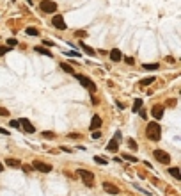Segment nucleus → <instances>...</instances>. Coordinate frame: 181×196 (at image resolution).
<instances>
[{"instance_id":"1","label":"nucleus","mask_w":181,"mask_h":196,"mask_svg":"<svg viewBox=\"0 0 181 196\" xmlns=\"http://www.w3.org/2000/svg\"><path fill=\"white\" fill-rule=\"evenodd\" d=\"M146 136H147V139H151V141H160L162 130H160L158 123H149V125L146 127Z\"/></svg>"},{"instance_id":"2","label":"nucleus","mask_w":181,"mask_h":196,"mask_svg":"<svg viewBox=\"0 0 181 196\" xmlns=\"http://www.w3.org/2000/svg\"><path fill=\"white\" fill-rule=\"evenodd\" d=\"M75 77H77V80L80 82V84L83 86V87H87L89 91H96V84H94V82L89 79V77H85V75H80V73H77V75H75Z\"/></svg>"},{"instance_id":"3","label":"nucleus","mask_w":181,"mask_h":196,"mask_svg":"<svg viewBox=\"0 0 181 196\" xmlns=\"http://www.w3.org/2000/svg\"><path fill=\"white\" fill-rule=\"evenodd\" d=\"M39 9L43 13H53V11H57V4L52 2V0H43L39 4Z\"/></svg>"},{"instance_id":"4","label":"nucleus","mask_w":181,"mask_h":196,"mask_svg":"<svg viewBox=\"0 0 181 196\" xmlns=\"http://www.w3.org/2000/svg\"><path fill=\"white\" fill-rule=\"evenodd\" d=\"M119 143H121V132L117 130L115 136H114V139L106 144V150H108V152H117V150H119Z\"/></svg>"},{"instance_id":"5","label":"nucleus","mask_w":181,"mask_h":196,"mask_svg":"<svg viewBox=\"0 0 181 196\" xmlns=\"http://www.w3.org/2000/svg\"><path fill=\"white\" fill-rule=\"evenodd\" d=\"M153 155H155V159L158 162H162V164H169L170 162V155H169V153H165L163 150H155Z\"/></svg>"},{"instance_id":"6","label":"nucleus","mask_w":181,"mask_h":196,"mask_svg":"<svg viewBox=\"0 0 181 196\" xmlns=\"http://www.w3.org/2000/svg\"><path fill=\"white\" fill-rule=\"evenodd\" d=\"M78 175L82 177V180L85 182V185H92V182H94V175L91 173V171H85V169H78Z\"/></svg>"},{"instance_id":"7","label":"nucleus","mask_w":181,"mask_h":196,"mask_svg":"<svg viewBox=\"0 0 181 196\" xmlns=\"http://www.w3.org/2000/svg\"><path fill=\"white\" fill-rule=\"evenodd\" d=\"M32 168H34V169H37V171H41V173H50V171H52V166H50V164L39 162V160H36L34 164H32Z\"/></svg>"},{"instance_id":"8","label":"nucleus","mask_w":181,"mask_h":196,"mask_svg":"<svg viewBox=\"0 0 181 196\" xmlns=\"http://www.w3.org/2000/svg\"><path fill=\"white\" fill-rule=\"evenodd\" d=\"M52 25L55 27V29H59V30H64V29H66V23H64V18H62L60 14L53 16V20H52Z\"/></svg>"},{"instance_id":"9","label":"nucleus","mask_w":181,"mask_h":196,"mask_svg":"<svg viewBox=\"0 0 181 196\" xmlns=\"http://www.w3.org/2000/svg\"><path fill=\"white\" fill-rule=\"evenodd\" d=\"M103 189L106 193H112V194H119V187H115L114 184H108V182H103Z\"/></svg>"},{"instance_id":"10","label":"nucleus","mask_w":181,"mask_h":196,"mask_svg":"<svg viewBox=\"0 0 181 196\" xmlns=\"http://www.w3.org/2000/svg\"><path fill=\"white\" fill-rule=\"evenodd\" d=\"M101 127V118L100 116H92V120H91V130H98Z\"/></svg>"},{"instance_id":"11","label":"nucleus","mask_w":181,"mask_h":196,"mask_svg":"<svg viewBox=\"0 0 181 196\" xmlns=\"http://www.w3.org/2000/svg\"><path fill=\"white\" fill-rule=\"evenodd\" d=\"M110 59L114 61V63H119V61L123 59V55H121V50H117V48L110 50Z\"/></svg>"},{"instance_id":"12","label":"nucleus","mask_w":181,"mask_h":196,"mask_svg":"<svg viewBox=\"0 0 181 196\" xmlns=\"http://www.w3.org/2000/svg\"><path fill=\"white\" fill-rule=\"evenodd\" d=\"M20 125H23V128H25L28 134H34V132H36V128L32 127V123H30L28 120H21V121H20Z\"/></svg>"},{"instance_id":"13","label":"nucleus","mask_w":181,"mask_h":196,"mask_svg":"<svg viewBox=\"0 0 181 196\" xmlns=\"http://www.w3.org/2000/svg\"><path fill=\"white\" fill-rule=\"evenodd\" d=\"M151 112H153V116H155L156 120H160V118L163 116V107H162V105H155Z\"/></svg>"},{"instance_id":"14","label":"nucleus","mask_w":181,"mask_h":196,"mask_svg":"<svg viewBox=\"0 0 181 196\" xmlns=\"http://www.w3.org/2000/svg\"><path fill=\"white\" fill-rule=\"evenodd\" d=\"M34 50H36L37 54H41V55H48V57H52V55H53V54L50 52V50H46V48H43V46H36Z\"/></svg>"},{"instance_id":"15","label":"nucleus","mask_w":181,"mask_h":196,"mask_svg":"<svg viewBox=\"0 0 181 196\" xmlns=\"http://www.w3.org/2000/svg\"><path fill=\"white\" fill-rule=\"evenodd\" d=\"M5 164H7V166H14V168H20V166H21V162H20L18 159H11V157L5 160Z\"/></svg>"},{"instance_id":"16","label":"nucleus","mask_w":181,"mask_h":196,"mask_svg":"<svg viewBox=\"0 0 181 196\" xmlns=\"http://www.w3.org/2000/svg\"><path fill=\"white\" fill-rule=\"evenodd\" d=\"M169 173L172 175V177H174L176 180H181V173H179V169H178V168H169Z\"/></svg>"},{"instance_id":"17","label":"nucleus","mask_w":181,"mask_h":196,"mask_svg":"<svg viewBox=\"0 0 181 196\" xmlns=\"http://www.w3.org/2000/svg\"><path fill=\"white\" fill-rule=\"evenodd\" d=\"M80 46H82V50H85L89 55H96V50H94V48H91V46H87V45H83V43H80Z\"/></svg>"},{"instance_id":"18","label":"nucleus","mask_w":181,"mask_h":196,"mask_svg":"<svg viewBox=\"0 0 181 196\" xmlns=\"http://www.w3.org/2000/svg\"><path fill=\"white\" fill-rule=\"evenodd\" d=\"M142 68H144V70H149V71H155V70H158V68H160V64H158V63H153V64H144Z\"/></svg>"},{"instance_id":"19","label":"nucleus","mask_w":181,"mask_h":196,"mask_svg":"<svg viewBox=\"0 0 181 196\" xmlns=\"http://www.w3.org/2000/svg\"><path fill=\"white\" fill-rule=\"evenodd\" d=\"M140 107H142V100H140V98H137V100L133 102V111L138 112V111H140Z\"/></svg>"},{"instance_id":"20","label":"nucleus","mask_w":181,"mask_h":196,"mask_svg":"<svg viewBox=\"0 0 181 196\" xmlns=\"http://www.w3.org/2000/svg\"><path fill=\"white\" fill-rule=\"evenodd\" d=\"M153 82H156L155 77H147V79H142V80H140V84H142V86H149V84H153Z\"/></svg>"},{"instance_id":"21","label":"nucleus","mask_w":181,"mask_h":196,"mask_svg":"<svg viewBox=\"0 0 181 196\" xmlns=\"http://www.w3.org/2000/svg\"><path fill=\"white\" fill-rule=\"evenodd\" d=\"M60 68H62L64 71H68V73H75V71H73V66H69V64H66V63H62Z\"/></svg>"},{"instance_id":"22","label":"nucleus","mask_w":181,"mask_h":196,"mask_svg":"<svg viewBox=\"0 0 181 196\" xmlns=\"http://www.w3.org/2000/svg\"><path fill=\"white\" fill-rule=\"evenodd\" d=\"M18 45V41L14 39V38H9L7 39V48H13V46H16Z\"/></svg>"},{"instance_id":"23","label":"nucleus","mask_w":181,"mask_h":196,"mask_svg":"<svg viewBox=\"0 0 181 196\" xmlns=\"http://www.w3.org/2000/svg\"><path fill=\"white\" fill-rule=\"evenodd\" d=\"M27 34H28V36H37L39 32H37V29H34V27H28V29H27Z\"/></svg>"},{"instance_id":"24","label":"nucleus","mask_w":181,"mask_h":196,"mask_svg":"<svg viewBox=\"0 0 181 196\" xmlns=\"http://www.w3.org/2000/svg\"><path fill=\"white\" fill-rule=\"evenodd\" d=\"M123 157H124L126 160H130V162H137V157H133V155H128V153H123Z\"/></svg>"},{"instance_id":"25","label":"nucleus","mask_w":181,"mask_h":196,"mask_svg":"<svg viewBox=\"0 0 181 196\" xmlns=\"http://www.w3.org/2000/svg\"><path fill=\"white\" fill-rule=\"evenodd\" d=\"M66 55H69V57H80L82 54H78V52H75V50H69V52H66Z\"/></svg>"},{"instance_id":"26","label":"nucleus","mask_w":181,"mask_h":196,"mask_svg":"<svg viewBox=\"0 0 181 196\" xmlns=\"http://www.w3.org/2000/svg\"><path fill=\"white\" fill-rule=\"evenodd\" d=\"M128 146H130L132 150H137V143H135L133 139H128Z\"/></svg>"},{"instance_id":"27","label":"nucleus","mask_w":181,"mask_h":196,"mask_svg":"<svg viewBox=\"0 0 181 196\" xmlns=\"http://www.w3.org/2000/svg\"><path fill=\"white\" fill-rule=\"evenodd\" d=\"M7 52H9V48H7V46H0V55H5Z\"/></svg>"},{"instance_id":"28","label":"nucleus","mask_w":181,"mask_h":196,"mask_svg":"<svg viewBox=\"0 0 181 196\" xmlns=\"http://www.w3.org/2000/svg\"><path fill=\"white\" fill-rule=\"evenodd\" d=\"M94 160L98 162V164H106V160H105L103 157H94Z\"/></svg>"},{"instance_id":"29","label":"nucleus","mask_w":181,"mask_h":196,"mask_svg":"<svg viewBox=\"0 0 181 196\" xmlns=\"http://www.w3.org/2000/svg\"><path fill=\"white\" fill-rule=\"evenodd\" d=\"M9 125H11V127H13V128H18V127H20V121H14V120H13V121H11V123H9Z\"/></svg>"},{"instance_id":"30","label":"nucleus","mask_w":181,"mask_h":196,"mask_svg":"<svg viewBox=\"0 0 181 196\" xmlns=\"http://www.w3.org/2000/svg\"><path fill=\"white\" fill-rule=\"evenodd\" d=\"M9 112H7V109H4V107H0V116H7Z\"/></svg>"},{"instance_id":"31","label":"nucleus","mask_w":181,"mask_h":196,"mask_svg":"<svg viewBox=\"0 0 181 196\" xmlns=\"http://www.w3.org/2000/svg\"><path fill=\"white\" fill-rule=\"evenodd\" d=\"M43 137H53V132H43Z\"/></svg>"},{"instance_id":"32","label":"nucleus","mask_w":181,"mask_h":196,"mask_svg":"<svg viewBox=\"0 0 181 196\" xmlns=\"http://www.w3.org/2000/svg\"><path fill=\"white\" fill-rule=\"evenodd\" d=\"M100 136H101V134H100V132H92V139H98Z\"/></svg>"},{"instance_id":"33","label":"nucleus","mask_w":181,"mask_h":196,"mask_svg":"<svg viewBox=\"0 0 181 196\" xmlns=\"http://www.w3.org/2000/svg\"><path fill=\"white\" fill-rule=\"evenodd\" d=\"M60 150H62V152H68V153H71V148H68V146H60Z\"/></svg>"},{"instance_id":"34","label":"nucleus","mask_w":181,"mask_h":196,"mask_svg":"<svg viewBox=\"0 0 181 196\" xmlns=\"http://www.w3.org/2000/svg\"><path fill=\"white\" fill-rule=\"evenodd\" d=\"M21 169H23V171H30L32 166H27V164H25V166H21Z\"/></svg>"},{"instance_id":"35","label":"nucleus","mask_w":181,"mask_h":196,"mask_svg":"<svg viewBox=\"0 0 181 196\" xmlns=\"http://www.w3.org/2000/svg\"><path fill=\"white\" fill-rule=\"evenodd\" d=\"M43 43H45V46H52V45H53L52 41H48V39H45V41H43Z\"/></svg>"},{"instance_id":"36","label":"nucleus","mask_w":181,"mask_h":196,"mask_svg":"<svg viewBox=\"0 0 181 196\" xmlns=\"http://www.w3.org/2000/svg\"><path fill=\"white\" fill-rule=\"evenodd\" d=\"M77 36H82V38H83V36H85V32H83V30H77Z\"/></svg>"},{"instance_id":"37","label":"nucleus","mask_w":181,"mask_h":196,"mask_svg":"<svg viewBox=\"0 0 181 196\" xmlns=\"http://www.w3.org/2000/svg\"><path fill=\"white\" fill-rule=\"evenodd\" d=\"M0 134H4V136H7V134H9V132H7L5 128H0Z\"/></svg>"},{"instance_id":"38","label":"nucleus","mask_w":181,"mask_h":196,"mask_svg":"<svg viewBox=\"0 0 181 196\" xmlns=\"http://www.w3.org/2000/svg\"><path fill=\"white\" fill-rule=\"evenodd\" d=\"M0 171H4V166H2V162H0Z\"/></svg>"}]
</instances>
